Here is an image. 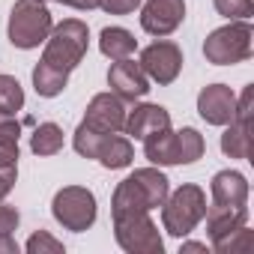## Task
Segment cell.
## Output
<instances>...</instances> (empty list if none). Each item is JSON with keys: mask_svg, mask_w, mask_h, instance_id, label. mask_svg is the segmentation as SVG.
Instances as JSON below:
<instances>
[{"mask_svg": "<svg viewBox=\"0 0 254 254\" xmlns=\"http://www.w3.org/2000/svg\"><path fill=\"white\" fill-rule=\"evenodd\" d=\"M171 194L168 177L156 168H141L135 174H129L117 189H114V200H111V215L120 212H150L159 209L165 203V197Z\"/></svg>", "mask_w": 254, "mask_h": 254, "instance_id": "cell-1", "label": "cell"}, {"mask_svg": "<svg viewBox=\"0 0 254 254\" xmlns=\"http://www.w3.org/2000/svg\"><path fill=\"white\" fill-rule=\"evenodd\" d=\"M0 254H18V242L12 233H0Z\"/></svg>", "mask_w": 254, "mask_h": 254, "instance_id": "cell-31", "label": "cell"}, {"mask_svg": "<svg viewBox=\"0 0 254 254\" xmlns=\"http://www.w3.org/2000/svg\"><path fill=\"white\" fill-rule=\"evenodd\" d=\"M126 102L114 93H99L93 96V102L87 105V114H84V126L93 132H102V135H114V132H123L126 126Z\"/></svg>", "mask_w": 254, "mask_h": 254, "instance_id": "cell-9", "label": "cell"}, {"mask_svg": "<svg viewBox=\"0 0 254 254\" xmlns=\"http://www.w3.org/2000/svg\"><path fill=\"white\" fill-rule=\"evenodd\" d=\"M99 6L108 15H129L141 6V0H99Z\"/></svg>", "mask_w": 254, "mask_h": 254, "instance_id": "cell-27", "label": "cell"}, {"mask_svg": "<svg viewBox=\"0 0 254 254\" xmlns=\"http://www.w3.org/2000/svg\"><path fill=\"white\" fill-rule=\"evenodd\" d=\"M221 150L230 159H251V120H230L221 135Z\"/></svg>", "mask_w": 254, "mask_h": 254, "instance_id": "cell-18", "label": "cell"}, {"mask_svg": "<svg viewBox=\"0 0 254 254\" xmlns=\"http://www.w3.org/2000/svg\"><path fill=\"white\" fill-rule=\"evenodd\" d=\"M215 9L230 21H248L254 15V0H215Z\"/></svg>", "mask_w": 254, "mask_h": 254, "instance_id": "cell-24", "label": "cell"}, {"mask_svg": "<svg viewBox=\"0 0 254 254\" xmlns=\"http://www.w3.org/2000/svg\"><path fill=\"white\" fill-rule=\"evenodd\" d=\"M108 84H111V93L120 96L123 102H135L150 93V78L141 69V63H135L132 57L114 60V66L108 72Z\"/></svg>", "mask_w": 254, "mask_h": 254, "instance_id": "cell-11", "label": "cell"}, {"mask_svg": "<svg viewBox=\"0 0 254 254\" xmlns=\"http://www.w3.org/2000/svg\"><path fill=\"white\" fill-rule=\"evenodd\" d=\"M171 126V114L162 108V105H138L135 111L126 114V126H123V132L126 135H132V138H147L153 132H162Z\"/></svg>", "mask_w": 254, "mask_h": 254, "instance_id": "cell-14", "label": "cell"}, {"mask_svg": "<svg viewBox=\"0 0 254 254\" xmlns=\"http://www.w3.org/2000/svg\"><path fill=\"white\" fill-rule=\"evenodd\" d=\"M183 251H206V245H203V242H186Z\"/></svg>", "mask_w": 254, "mask_h": 254, "instance_id": "cell-33", "label": "cell"}, {"mask_svg": "<svg viewBox=\"0 0 254 254\" xmlns=\"http://www.w3.org/2000/svg\"><path fill=\"white\" fill-rule=\"evenodd\" d=\"M18 138H21V123L15 120V114L0 111V144H18Z\"/></svg>", "mask_w": 254, "mask_h": 254, "instance_id": "cell-26", "label": "cell"}, {"mask_svg": "<svg viewBox=\"0 0 254 254\" xmlns=\"http://www.w3.org/2000/svg\"><path fill=\"white\" fill-rule=\"evenodd\" d=\"M197 114L212 126H227L236 114V93L224 84H209L197 96Z\"/></svg>", "mask_w": 254, "mask_h": 254, "instance_id": "cell-13", "label": "cell"}, {"mask_svg": "<svg viewBox=\"0 0 254 254\" xmlns=\"http://www.w3.org/2000/svg\"><path fill=\"white\" fill-rule=\"evenodd\" d=\"M54 21L45 6V0H18L9 12V42L15 48H39V42L48 39Z\"/></svg>", "mask_w": 254, "mask_h": 254, "instance_id": "cell-4", "label": "cell"}, {"mask_svg": "<svg viewBox=\"0 0 254 254\" xmlns=\"http://www.w3.org/2000/svg\"><path fill=\"white\" fill-rule=\"evenodd\" d=\"M212 248H215L218 254H251V251H254V233L242 224V227H236L233 233L215 239Z\"/></svg>", "mask_w": 254, "mask_h": 254, "instance_id": "cell-21", "label": "cell"}, {"mask_svg": "<svg viewBox=\"0 0 254 254\" xmlns=\"http://www.w3.org/2000/svg\"><path fill=\"white\" fill-rule=\"evenodd\" d=\"M209 189H212V203H245L248 200V183L239 171H218Z\"/></svg>", "mask_w": 254, "mask_h": 254, "instance_id": "cell-17", "label": "cell"}, {"mask_svg": "<svg viewBox=\"0 0 254 254\" xmlns=\"http://www.w3.org/2000/svg\"><path fill=\"white\" fill-rule=\"evenodd\" d=\"M18 221H21L18 209L15 206H6L3 200H0V233H12L18 227Z\"/></svg>", "mask_w": 254, "mask_h": 254, "instance_id": "cell-28", "label": "cell"}, {"mask_svg": "<svg viewBox=\"0 0 254 254\" xmlns=\"http://www.w3.org/2000/svg\"><path fill=\"white\" fill-rule=\"evenodd\" d=\"M203 218H206V233L215 242L248 221V206L245 203H212L203 212Z\"/></svg>", "mask_w": 254, "mask_h": 254, "instance_id": "cell-15", "label": "cell"}, {"mask_svg": "<svg viewBox=\"0 0 254 254\" xmlns=\"http://www.w3.org/2000/svg\"><path fill=\"white\" fill-rule=\"evenodd\" d=\"M186 18V0H147L141 9V27L150 36L174 33Z\"/></svg>", "mask_w": 254, "mask_h": 254, "instance_id": "cell-12", "label": "cell"}, {"mask_svg": "<svg viewBox=\"0 0 254 254\" xmlns=\"http://www.w3.org/2000/svg\"><path fill=\"white\" fill-rule=\"evenodd\" d=\"M0 168H18V144H0Z\"/></svg>", "mask_w": 254, "mask_h": 254, "instance_id": "cell-29", "label": "cell"}, {"mask_svg": "<svg viewBox=\"0 0 254 254\" xmlns=\"http://www.w3.org/2000/svg\"><path fill=\"white\" fill-rule=\"evenodd\" d=\"M24 108V90L12 75H0V111L15 114Z\"/></svg>", "mask_w": 254, "mask_h": 254, "instance_id": "cell-22", "label": "cell"}, {"mask_svg": "<svg viewBox=\"0 0 254 254\" xmlns=\"http://www.w3.org/2000/svg\"><path fill=\"white\" fill-rule=\"evenodd\" d=\"M251 42H254V30L248 21H230L218 30H212L203 42V54L209 63L215 66H233L251 57Z\"/></svg>", "mask_w": 254, "mask_h": 254, "instance_id": "cell-6", "label": "cell"}, {"mask_svg": "<svg viewBox=\"0 0 254 254\" xmlns=\"http://www.w3.org/2000/svg\"><path fill=\"white\" fill-rule=\"evenodd\" d=\"M57 3H66V6H72V9H96L99 0H57Z\"/></svg>", "mask_w": 254, "mask_h": 254, "instance_id": "cell-32", "label": "cell"}, {"mask_svg": "<svg viewBox=\"0 0 254 254\" xmlns=\"http://www.w3.org/2000/svg\"><path fill=\"white\" fill-rule=\"evenodd\" d=\"M30 150L36 156H57L63 150V129L57 123H42L30 138Z\"/></svg>", "mask_w": 254, "mask_h": 254, "instance_id": "cell-20", "label": "cell"}, {"mask_svg": "<svg viewBox=\"0 0 254 254\" xmlns=\"http://www.w3.org/2000/svg\"><path fill=\"white\" fill-rule=\"evenodd\" d=\"M75 150L84 159H96L102 168H111V171L129 168L132 159H135V150H132L129 138H123L120 132H114V135L93 132V129H87L84 123L75 129Z\"/></svg>", "mask_w": 254, "mask_h": 254, "instance_id": "cell-3", "label": "cell"}, {"mask_svg": "<svg viewBox=\"0 0 254 254\" xmlns=\"http://www.w3.org/2000/svg\"><path fill=\"white\" fill-rule=\"evenodd\" d=\"M15 177H18V168H0V200H3V197L12 191Z\"/></svg>", "mask_w": 254, "mask_h": 254, "instance_id": "cell-30", "label": "cell"}, {"mask_svg": "<svg viewBox=\"0 0 254 254\" xmlns=\"http://www.w3.org/2000/svg\"><path fill=\"white\" fill-rule=\"evenodd\" d=\"M114 236L123 251L129 254H162L165 242L150 212H120L114 215Z\"/></svg>", "mask_w": 254, "mask_h": 254, "instance_id": "cell-7", "label": "cell"}, {"mask_svg": "<svg viewBox=\"0 0 254 254\" xmlns=\"http://www.w3.org/2000/svg\"><path fill=\"white\" fill-rule=\"evenodd\" d=\"M144 153L153 165H183V153H180V135L171 132V126L162 132H153L144 138Z\"/></svg>", "mask_w": 254, "mask_h": 254, "instance_id": "cell-16", "label": "cell"}, {"mask_svg": "<svg viewBox=\"0 0 254 254\" xmlns=\"http://www.w3.org/2000/svg\"><path fill=\"white\" fill-rule=\"evenodd\" d=\"M206 212V194L197 186H180L162 203V224L171 236H189Z\"/></svg>", "mask_w": 254, "mask_h": 254, "instance_id": "cell-5", "label": "cell"}, {"mask_svg": "<svg viewBox=\"0 0 254 254\" xmlns=\"http://www.w3.org/2000/svg\"><path fill=\"white\" fill-rule=\"evenodd\" d=\"M27 254H63V242L60 239H54L48 230H39V233H33L30 239H27Z\"/></svg>", "mask_w": 254, "mask_h": 254, "instance_id": "cell-25", "label": "cell"}, {"mask_svg": "<svg viewBox=\"0 0 254 254\" xmlns=\"http://www.w3.org/2000/svg\"><path fill=\"white\" fill-rule=\"evenodd\" d=\"M99 48L105 57L111 60H126V57H132L135 48H138V39L126 30V27H105L99 33Z\"/></svg>", "mask_w": 254, "mask_h": 254, "instance_id": "cell-19", "label": "cell"}, {"mask_svg": "<svg viewBox=\"0 0 254 254\" xmlns=\"http://www.w3.org/2000/svg\"><path fill=\"white\" fill-rule=\"evenodd\" d=\"M51 212L66 230L81 233V230L93 227V221H96V197H93V191H87L81 186H66L54 194Z\"/></svg>", "mask_w": 254, "mask_h": 254, "instance_id": "cell-8", "label": "cell"}, {"mask_svg": "<svg viewBox=\"0 0 254 254\" xmlns=\"http://www.w3.org/2000/svg\"><path fill=\"white\" fill-rule=\"evenodd\" d=\"M177 135H180V153H183V165H191V162H197V159L203 156V150H206V144H203L200 132H197V129H180Z\"/></svg>", "mask_w": 254, "mask_h": 254, "instance_id": "cell-23", "label": "cell"}, {"mask_svg": "<svg viewBox=\"0 0 254 254\" xmlns=\"http://www.w3.org/2000/svg\"><path fill=\"white\" fill-rule=\"evenodd\" d=\"M141 69L156 84L177 81V75L183 69V51H180V45H174V42H153V45H147L141 51Z\"/></svg>", "mask_w": 254, "mask_h": 254, "instance_id": "cell-10", "label": "cell"}, {"mask_svg": "<svg viewBox=\"0 0 254 254\" xmlns=\"http://www.w3.org/2000/svg\"><path fill=\"white\" fill-rule=\"evenodd\" d=\"M87 42H90V30L84 21L78 18H66L57 27H51L48 39H45V54H42V66L51 69L60 78H69V72L84 60L87 54Z\"/></svg>", "mask_w": 254, "mask_h": 254, "instance_id": "cell-2", "label": "cell"}]
</instances>
